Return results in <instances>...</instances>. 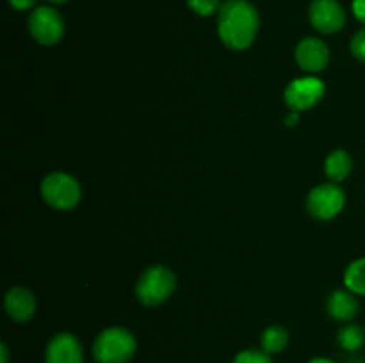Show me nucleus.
Segmentation results:
<instances>
[{"mask_svg":"<svg viewBox=\"0 0 365 363\" xmlns=\"http://www.w3.org/2000/svg\"><path fill=\"white\" fill-rule=\"evenodd\" d=\"M260 27L257 7L248 0H227L217 11V36L227 48L242 52L253 45Z\"/></svg>","mask_w":365,"mask_h":363,"instance_id":"obj_1","label":"nucleus"},{"mask_svg":"<svg viewBox=\"0 0 365 363\" xmlns=\"http://www.w3.org/2000/svg\"><path fill=\"white\" fill-rule=\"evenodd\" d=\"M138 351V340L127 327L110 326L100 331L93 340L95 363H128Z\"/></svg>","mask_w":365,"mask_h":363,"instance_id":"obj_2","label":"nucleus"},{"mask_svg":"<svg viewBox=\"0 0 365 363\" xmlns=\"http://www.w3.org/2000/svg\"><path fill=\"white\" fill-rule=\"evenodd\" d=\"M177 290V276L163 263L146 267L135 283V298L146 308L166 302Z\"/></svg>","mask_w":365,"mask_h":363,"instance_id":"obj_3","label":"nucleus"},{"mask_svg":"<svg viewBox=\"0 0 365 363\" xmlns=\"http://www.w3.org/2000/svg\"><path fill=\"white\" fill-rule=\"evenodd\" d=\"M39 192H41L43 201L59 212L73 210L82 198V189L77 178L63 171L46 174L39 185Z\"/></svg>","mask_w":365,"mask_h":363,"instance_id":"obj_4","label":"nucleus"},{"mask_svg":"<svg viewBox=\"0 0 365 363\" xmlns=\"http://www.w3.org/2000/svg\"><path fill=\"white\" fill-rule=\"evenodd\" d=\"M307 212L317 221H331L346 205V192L335 182L316 185L307 196Z\"/></svg>","mask_w":365,"mask_h":363,"instance_id":"obj_5","label":"nucleus"},{"mask_svg":"<svg viewBox=\"0 0 365 363\" xmlns=\"http://www.w3.org/2000/svg\"><path fill=\"white\" fill-rule=\"evenodd\" d=\"M27 28L36 43L43 46H52L63 39L64 20L56 7L38 6L29 14Z\"/></svg>","mask_w":365,"mask_h":363,"instance_id":"obj_6","label":"nucleus"},{"mask_svg":"<svg viewBox=\"0 0 365 363\" xmlns=\"http://www.w3.org/2000/svg\"><path fill=\"white\" fill-rule=\"evenodd\" d=\"M327 85L316 75L298 77L287 84L284 91V100L291 110H310L323 100Z\"/></svg>","mask_w":365,"mask_h":363,"instance_id":"obj_7","label":"nucleus"},{"mask_svg":"<svg viewBox=\"0 0 365 363\" xmlns=\"http://www.w3.org/2000/svg\"><path fill=\"white\" fill-rule=\"evenodd\" d=\"M309 21L321 34H337L346 25V11L339 0H312Z\"/></svg>","mask_w":365,"mask_h":363,"instance_id":"obj_8","label":"nucleus"},{"mask_svg":"<svg viewBox=\"0 0 365 363\" xmlns=\"http://www.w3.org/2000/svg\"><path fill=\"white\" fill-rule=\"evenodd\" d=\"M294 60L305 73L317 75L330 63V48L323 39L309 36L296 45Z\"/></svg>","mask_w":365,"mask_h":363,"instance_id":"obj_9","label":"nucleus"},{"mask_svg":"<svg viewBox=\"0 0 365 363\" xmlns=\"http://www.w3.org/2000/svg\"><path fill=\"white\" fill-rule=\"evenodd\" d=\"M45 363H84V347L73 333L53 335L45 349Z\"/></svg>","mask_w":365,"mask_h":363,"instance_id":"obj_10","label":"nucleus"},{"mask_svg":"<svg viewBox=\"0 0 365 363\" xmlns=\"http://www.w3.org/2000/svg\"><path fill=\"white\" fill-rule=\"evenodd\" d=\"M4 308L14 322L24 324L34 317L38 305L34 294L27 287H13L4 298Z\"/></svg>","mask_w":365,"mask_h":363,"instance_id":"obj_11","label":"nucleus"},{"mask_svg":"<svg viewBox=\"0 0 365 363\" xmlns=\"http://www.w3.org/2000/svg\"><path fill=\"white\" fill-rule=\"evenodd\" d=\"M327 312L331 319L349 322L359 313V301L356 294L348 288H337L327 299Z\"/></svg>","mask_w":365,"mask_h":363,"instance_id":"obj_12","label":"nucleus"},{"mask_svg":"<svg viewBox=\"0 0 365 363\" xmlns=\"http://www.w3.org/2000/svg\"><path fill=\"white\" fill-rule=\"evenodd\" d=\"M353 171V159L346 149H334L331 153H328V157L324 159V174L328 177V180L335 182H344L346 178L351 174Z\"/></svg>","mask_w":365,"mask_h":363,"instance_id":"obj_13","label":"nucleus"},{"mask_svg":"<svg viewBox=\"0 0 365 363\" xmlns=\"http://www.w3.org/2000/svg\"><path fill=\"white\" fill-rule=\"evenodd\" d=\"M289 344V331L284 326H267L262 331L260 337V347L267 352V354H280Z\"/></svg>","mask_w":365,"mask_h":363,"instance_id":"obj_14","label":"nucleus"},{"mask_svg":"<svg viewBox=\"0 0 365 363\" xmlns=\"http://www.w3.org/2000/svg\"><path fill=\"white\" fill-rule=\"evenodd\" d=\"M344 287L356 295H365V256L356 258L346 267Z\"/></svg>","mask_w":365,"mask_h":363,"instance_id":"obj_15","label":"nucleus"},{"mask_svg":"<svg viewBox=\"0 0 365 363\" xmlns=\"http://www.w3.org/2000/svg\"><path fill=\"white\" fill-rule=\"evenodd\" d=\"M365 342V330L360 327L359 324H346L337 331V344L341 345L344 351L355 352L359 351Z\"/></svg>","mask_w":365,"mask_h":363,"instance_id":"obj_16","label":"nucleus"},{"mask_svg":"<svg viewBox=\"0 0 365 363\" xmlns=\"http://www.w3.org/2000/svg\"><path fill=\"white\" fill-rule=\"evenodd\" d=\"M232 363H273V359L264 349H245L235 354Z\"/></svg>","mask_w":365,"mask_h":363,"instance_id":"obj_17","label":"nucleus"},{"mask_svg":"<svg viewBox=\"0 0 365 363\" xmlns=\"http://www.w3.org/2000/svg\"><path fill=\"white\" fill-rule=\"evenodd\" d=\"M187 7L198 16H212L221 7L220 0H187Z\"/></svg>","mask_w":365,"mask_h":363,"instance_id":"obj_18","label":"nucleus"},{"mask_svg":"<svg viewBox=\"0 0 365 363\" xmlns=\"http://www.w3.org/2000/svg\"><path fill=\"white\" fill-rule=\"evenodd\" d=\"M349 50H351L353 57H356V59L365 63V27L360 28V31L353 36L351 43H349Z\"/></svg>","mask_w":365,"mask_h":363,"instance_id":"obj_19","label":"nucleus"},{"mask_svg":"<svg viewBox=\"0 0 365 363\" xmlns=\"http://www.w3.org/2000/svg\"><path fill=\"white\" fill-rule=\"evenodd\" d=\"M7 2H9V6L13 7L14 11H20V13H24V11H29V9H32V7H36L38 0H7Z\"/></svg>","mask_w":365,"mask_h":363,"instance_id":"obj_20","label":"nucleus"},{"mask_svg":"<svg viewBox=\"0 0 365 363\" xmlns=\"http://www.w3.org/2000/svg\"><path fill=\"white\" fill-rule=\"evenodd\" d=\"M351 9H353V14H355L356 20L365 23V0H353Z\"/></svg>","mask_w":365,"mask_h":363,"instance_id":"obj_21","label":"nucleus"},{"mask_svg":"<svg viewBox=\"0 0 365 363\" xmlns=\"http://www.w3.org/2000/svg\"><path fill=\"white\" fill-rule=\"evenodd\" d=\"M299 114H302V112H298V110H291V112H289L287 116L284 117V125H287L289 128L296 127V125H298V121H299Z\"/></svg>","mask_w":365,"mask_h":363,"instance_id":"obj_22","label":"nucleus"},{"mask_svg":"<svg viewBox=\"0 0 365 363\" xmlns=\"http://www.w3.org/2000/svg\"><path fill=\"white\" fill-rule=\"evenodd\" d=\"M0 354H2V363H9V347H7L6 342L0 344Z\"/></svg>","mask_w":365,"mask_h":363,"instance_id":"obj_23","label":"nucleus"},{"mask_svg":"<svg viewBox=\"0 0 365 363\" xmlns=\"http://www.w3.org/2000/svg\"><path fill=\"white\" fill-rule=\"evenodd\" d=\"M309 363H335V362L330 358H324V356H317V358L309 359Z\"/></svg>","mask_w":365,"mask_h":363,"instance_id":"obj_24","label":"nucleus"},{"mask_svg":"<svg viewBox=\"0 0 365 363\" xmlns=\"http://www.w3.org/2000/svg\"><path fill=\"white\" fill-rule=\"evenodd\" d=\"M48 2H52V4H64V2H68V0H48Z\"/></svg>","mask_w":365,"mask_h":363,"instance_id":"obj_25","label":"nucleus"}]
</instances>
